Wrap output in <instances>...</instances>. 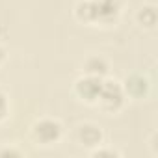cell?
I'll return each instance as SVG.
<instances>
[{
  "label": "cell",
  "mask_w": 158,
  "mask_h": 158,
  "mask_svg": "<svg viewBox=\"0 0 158 158\" xmlns=\"http://www.w3.org/2000/svg\"><path fill=\"white\" fill-rule=\"evenodd\" d=\"M125 11V0H76L73 8L74 19L86 26H115Z\"/></svg>",
  "instance_id": "obj_1"
},
{
  "label": "cell",
  "mask_w": 158,
  "mask_h": 158,
  "mask_svg": "<svg viewBox=\"0 0 158 158\" xmlns=\"http://www.w3.org/2000/svg\"><path fill=\"white\" fill-rule=\"evenodd\" d=\"M65 136V127L58 117H39L30 125V139L34 141V145L43 147V149H50L56 147Z\"/></svg>",
  "instance_id": "obj_2"
},
{
  "label": "cell",
  "mask_w": 158,
  "mask_h": 158,
  "mask_svg": "<svg viewBox=\"0 0 158 158\" xmlns=\"http://www.w3.org/2000/svg\"><path fill=\"white\" fill-rule=\"evenodd\" d=\"M127 95H125V89H123V84L115 78H110L106 76L102 80V88H101V93H99V99L95 102V106L106 114V115H114V114H119L125 104H127Z\"/></svg>",
  "instance_id": "obj_3"
},
{
  "label": "cell",
  "mask_w": 158,
  "mask_h": 158,
  "mask_svg": "<svg viewBox=\"0 0 158 158\" xmlns=\"http://www.w3.org/2000/svg\"><path fill=\"white\" fill-rule=\"evenodd\" d=\"M102 80L104 78H101V76H93V74L82 73L73 84V93L76 95L78 101H82L84 104L95 106V102L99 99V93H101V88H102Z\"/></svg>",
  "instance_id": "obj_4"
},
{
  "label": "cell",
  "mask_w": 158,
  "mask_h": 158,
  "mask_svg": "<svg viewBox=\"0 0 158 158\" xmlns=\"http://www.w3.org/2000/svg\"><path fill=\"white\" fill-rule=\"evenodd\" d=\"M73 139L78 147H84L88 151L99 147L101 143H104V132L97 123L91 121H84L78 123L73 130Z\"/></svg>",
  "instance_id": "obj_5"
},
{
  "label": "cell",
  "mask_w": 158,
  "mask_h": 158,
  "mask_svg": "<svg viewBox=\"0 0 158 158\" xmlns=\"http://www.w3.org/2000/svg\"><path fill=\"white\" fill-rule=\"evenodd\" d=\"M121 84H123L127 99H132V101L147 99L149 93H151V80L143 73H130V74H127Z\"/></svg>",
  "instance_id": "obj_6"
},
{
  "label": "cell",
  "mask_w": 158,
  "mask_h": 158,
  "mask_svg": "<svg viewBox=\"0 0 158 158\" xmlns=\"http://www.w3.org/2000/svg\"><path fill=\"white\" fill-rule=\"evenodd\" d=\"M82 73L106 78L110 74V61L101 54H91L82 61Z\"/></svg>",
  "instance_id": "obj_7"
},
{
  "label": "cell",
  "mask_w": 158,
  "mask_h": 158,
  "mask_svg": "<svg viewBox=\"0 0 158 158\" xmlns=\"http://www.w3.org/2000/svg\"><path fill=\"white\" fill-rule=\"evenodd\" d=\"M154 2H143L136 11V23L143 30H154L158 23V11Z\"/></svg>",
  "instance_id": "obj_8"
},
{
  "label": "cell",
  "mask_w": 158,
  "mask_h": 158,
  "mask_svg": "<svg viewBox=\"0 0 158 158\" xmlns=\"http://www.w3.org/2000/svg\"><path fill=\"white\" fill-rule=\"evenodd\" d=\"M89 156H93V158H115V156H123V152L106 145V143H101L99 147L89 151Z\"/></svg>",
  "instance_id": "obj_9"
},
{
  "label": "cell",
  "mask_w": 158,
  "mask_h": 158,
  "mask_svg": "<svg viewBox=\"0 0 158 158\" xmlns=\"http://www.w3.org/2000/svg\"><path fill=\"white\" fill-rule=\"evenodd\" d=\"M11 114V102H10V95L6 93L4 88H0V125H2Z\"/></svg>",
  "instance_id": "obj_10"
},
{
  "label": "cell",
  "mask_w": 158,
  "mask_h": 158,
  "mask_svg": "<svg viewBox=\"0 0 158 158\" xmlns=\"http://www.w3.org/2000/svg\"><path fill=\"white\" fill-rule=\"evenodd\" d=\"M8 156H11V158H19V156H24V151L23 149H19L15 143H4V145H0V158H8Z\"/></svg>",
  "instance_id": "obj_11"
},
{
  "label": "cell",
  "mask_w": 158,
  "mask_h": 158,
  "mask_svg": "<svg viewBox=\"0 0 158 158\" xmlns=\"http://www.w3.org/2000/svg\"><path fill=\"white\" fill-rule=\"evenodd\" d=\"M6 60H8V50H6L4 45H0V67L6 63Z\"/></svg>",
  "instance_id": "obj_12"
}]
</instances>
